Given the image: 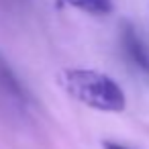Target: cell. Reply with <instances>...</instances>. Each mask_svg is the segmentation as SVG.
<instances>
[{
	"label": "cell",
	"instance_id": "6da1fadb",
	"mask_svg": "<svg viewBox=\"0 0 149 149\" xmlns=\"http://www.w3.org/2000/svg\"><path fill=\"white\" fill-rule=\"evenodd\" d=\"M59 86L78 102L102 110L120 112L127 106L123 88L106 74L96 70H63L59 76Z\"/></svg>",
	"mask_w": 149,
	"mask_h": 149
},
{
	"label": "cell",
	"instance_id": "7a4b0ae2",
	"mask_svg": "<svg viewBox=\"0 0 149 149\" xmlns=\"http://www.w3.org/2000/svg\"><path fill=\"white\" fill-rule=\"evenodd\" d=\"M120 41H123V49L127 53V57L145 74H149V49L147 45L141 41V37L137 35L135 27L125 23L120 29Z\"/></svg>",
	"mask_w": 149,
	"mask_h": 149
},
{
	"label": "cell",
	"instance_id": "3957f363",
	"mask_svg": "<svg viewBox=\"0 0 149 149\" xmlns=\"http://www.w3.org/2000/svg\"><path fill=\"white\" fill-rule=\"evenodd\" d=\"M0 94H4L10 102L23 106L27 102V94L21 86V82L17 80L15 72L10 70V65L6 63V59L0 55Z\"/></svg>",
	"mask_w": 149,
	"mask_h": 149
},
{
	"label": "cell",
	"instance_id": "277c9868",
	"mask_svg": "<svg viewBox=\"0 0 149 149\" xmlns=\"http://www.w3.org/2000/svg\"><path fill=\"white\" fill-rule=\"evenodd\" d=\"M61 2L96 17H104L112 10V0H61Z\"/></svg>",
	"mask_w": 149,
	"mask_h": 149
},
{
	"label": "cell",
	"instance_id": "5b68a950",
	"mask_svg": "<svg viewBox=\"0 0 149 149\" xmlns=\"http://www.w3.org/2000/svg\"><path fill=\"white\" fill-rule=\"evenodd\" d=\"M102 147L104 149H133V147H127V145H120V143H114V141H104Z\"/></svg>",
	"mask_w": 149,
	"mask_h": 149
}]
</instances>
